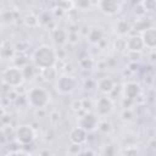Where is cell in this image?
<instances>
[{"instance_id":"1","label":"cell","mask_w":156,"mask_h":156,"mask_svg":"<svg viewBox=\"0 0 156 156\" xmlns=\"http://www.w3.org/2000/svg\"><path fill=\"white\" fill-rule=\"evenodd\" d=\"M56 62L57 52L52 46L48 44L39 45L32 54V63L37 68H39V71L48 67H52L56 65Z\"/></svg>"},{"instance_id":"2","label":"cell","mask_w":156,"mask_h":156,"mask_svg":"<svg viewBox=\"0 0 156 156\" xmlns=\"http://www.w3.org/2000/svg\"><path fill=\"white\" fill-rule=\"evenodd\" d=\"M26 98H27L28 106L35 110H44L50 104V100H51L50 93L44 87H40V85H35L28 89L26 91Z\"/></svg>"},{"instance_id":"3","label":"cell","mask_w":156,"mask_h":156,"mask_svg":"<svg viewBox=\"0 0 156 156\" xmlns=\"http://www.w3.org/2000/svg\"><path fill=\"white\" fill-rule=\"evenodd\" d=\"M24 80H26V78H24V74H23V69L21 67L16 66V65L6 67L1 72L2 84H6L12 89H16V88L21 87L24 83Z\"/></svg>"},{"instance_id":"4","label":"cell","mask_w":156,"mask_h":156,"mask_svg":"<svg viewBox=\"0 0 156 156\" xmlns=\"http://www.w3.org/2000/svg\"><path fill=\"white\" fill-rule=\"evenodd\" d=\"M15 141L27 146L29 144H32L35 138H37V133L35 129L30 126V124H20L16 129H15Z\"/></svg>"},{"instance_id":"5","label":"cell","mask_w":156,"mask_h":156,"mask_svg":"<svg viewBox=\"0 0 156 156\" xmlns=\"http://www.w3.org/2000/svg\"><path fill=\"white\" fill-rule=\"evenodd\" d=\"M77 87H78L77 79L72 74H68V73H63L58 76L56 80V90L62 95L72 94L77 89Z\"/></svg>"},{"instance_id":"6","label":"cell","mask_w":156,"mask_h":156,"mask_svg":"<svg viewBox=\"0 0 156 156\" xmlns=\"http://www.w3.org/2000/svg\"><path fill=\"white\" fill-rule=\"evenodd\" d=\"M94 111L99 117H107L113 111V101L108 95L98 98L94 102Z\"/></svg>"},{"instance_id":"7","label":"cell","mask_w":156,"mask_h":156,"mask_svg":"<svg viewBox=\"0 0 156 156\" xmlns=\"http://www.w3.org/2000/svg\"><path fill=\"white\" fill-rule=\"evenodd\" d=\"M96 5L99 10L107 16H115L119 13L122 9L121 0H98Z\"/></svg>"},{"instance_id":"8","label":"cell","mask_w":156,"mask_h":156,"mask_svg":"<svg viewBox=\"0 0 156 156\" xmlns=\"http://www.w3.org/2000/svg\"><path fill=\"white\" fill-rule=\"evenodd\" d=\"M100 117L95 113V112H90V111H85V113L79 118L78 124L80 127H83L87 132H94L98 129V124H99Z\"/></svg>"},{"instance_id":"9","label":"cell","mask_w":156,"mask_h":156,"mask_svg":"<svg viewBox=\"0 0 156 156\" xmlns=\"http://www.w3.org/2000/svg\"><path fill=\"white\" fill-rule=\"evenodd\" d=\"M122 94H123V98L126 99H129V100H135L140 96L141 94V87L139 83L134 82V80H130V82H127L123 84V88H122Z\"/></svg>"},{"instance_id":"10","label":"cell","mask_w":156,"mask_h":156,"mask_svg":"<svg viewBox=\"0 0 156 156\" xmlns=\"http://www.w3.org/2000/svg\"><path fill=\"white\" fill-rule=\"evenodd\" d=\"M88 133L83 127H80L79 124L77 127H73L69 133H68V139L71 143L73 144H78V145H83L84 143H87L88 140Z\"/></svg>"},{"instance_id":"11","label":"cell","mask_w":156,"mask_h":156,"mask_svg":"<svg viewBox=\"0 0 156 156\" xmlns=\"http://www.w3.org/2000/svg\"><path fill=\"white\" fill-rule=\"evenodd\" d=\"M116 83L111 77H101L96 80V89L102 94V95H110L115 90Z\"/></svg>"},{"instance_id":"12","label":"cell","mask_w":156,"mask_h":156,"mask_svg":"<svg viewBox=\"0 0 156 156\" xmlns=\"http://www.w3.org/2000/svg\"><path fill=\"white\" fill-rule=\"evenodd\" d=\"M127 49L129 52H141L145 49L141 34H133L127 38Z\"/></svg>"},{"instance_id":"13","label":"cell","mask_w":156,"mask_h":156,"mask_svg":"<svg viewBox=\"0 0 156 156\" xmlns=\"http://www.w3.org/2000/svg\"><path fill=\"white\" fill-rule=\"evenodd\" d=\"M141 38L144 40L145 48H147L150 50H155L156 49V27L155 26L147 27L141 33Z\"/></svg>"},{"instance_id":"14","label":"cell","mask_w":156,"mask_h":156,"mask_svg":"<svg viewBox=\"0 0 156 156\" xmlns=\"http://www.w3.org/2000/svg\"><path fill=\"white\" fill-rule=\"evenodd\" d=\"M104 37H105L104 29H102L101 27H98V26L89 28L88 34L85 35L87 40H88L90 44H93V45H99L100 41L104 39Z\"/></svg>"},{"instance_id":"15","label":"cell","mask_w":156,"mask_h":156,"mask_svg":"<svg viewBox=\"0 0 156 156\" xmlns=\"http://www.w3.org/2000/svg\"><path fill=\"white\" fill-rule=\"evenodd\" d=\"M132 29H133L132 24L124 18H121V20L116 21L115 24H113V30L118 37H126L127 34L130 33Z\"/></svg>"},{"instance_id":"16","label":"cell","mask_w":156,"mask_h":156,"mask_svg":"<svg viewBox=\"0 0 156 156\" xmlns=\"http://www.w3.org/2000/svg\"><path fill=\"white\" fill-rule=\"evenodd\" d=\"M51 35H52L54 43L56 45H58V46H62L66 43H68V32L66 29H63V28H58V27L54 28Z\"/></svg>"},{"instance_id":"17","label":"cell","mask_w":156,"mask_h":156,"mask_svg":"<svg viewBox=\"0 0 156 156\" xmlns=\"http://www.w3.org/2000/svg\"><path fill=\"white\" fill-rule=\"evenodd\" d=\"M40 76L41 78L45 80V82H56L57 78H58V71L55 66L52 67H48V68H44V69H40Z\"/></svg>"},{"instance_id":"18","label":"cell","mask_w":156,"mask_h":156,"mask_svg":"<svg viewBox=\"0 0 156 156\" xmlns=\"http://www.w3.org/2000/svg\"><path fill=\"white\" fill-rule=\"evenodd\" d=\"M98 130L101 133V134H111L112 130H113V126L111 123V121H108L107 118H101L99 121V124H98Z\"/></svg>"},{"instance_id":"19","label":"cell","mask_w":156,"mask_h":156,"mask_svg":"<svg viewBox=\"0 0 156 156\" xmlns=\"http://www.w3.org/2000/svg\"><path fill=\"white\" fill-rule=\"evenodd\" d=\"M23 23L28 28H35L40 24V18L34 13H27L23 17Z\"/></svg>"},{"instance_id":"20","label":"cell","mask_w":156,"mask_h":156,"mask_svg":"<svg viewBox=\"0 0 156 156\" xmlns=\"http://www.w3.org/2000/svg\"><path fill=\"white\" fill-rule=\"evenodd\" d=\"M112 45H113V49L117 52L123 54V52L128 51V49H127V38L126 37H117L113 40V44Z\"/></svg>"},{"instance_id":"21","label":"cell","mask_w":156,"mask_h":156,"mask_svg":"<svg viewBox=\"0 0 156 156\" xmlns=\"http://www.w3.org/2000/svg\"><path fill=\"white\" fill-rule=\"evenodd\" d=\"M72 5L79 11H88L93 6V0H72Z\"/></svg>"},{"instance_id":"22","label":"cell","mask_w":156,"mask_h":156,"mask_svg":"<svg viewBox=\"0 0 156 156\" xmlns=\"http://www.w3.org/2000/svg\"><path fill=\"white\" fill-rule=\"evenodd\" d=\"M22 69H23V74H24V78H26V80H30V79H33L34 77H35V74H37V69H39V68H37L33 63H27L24 67H22Z\"/></svg>"},{"instance_id":"23","label":"cell","mask_w":156,"mask_h":156,"mask_svg":"<svg viewBox=\"0 0 156 156\" xmlns=\"http://www.w3.org/2000/svg\"><path fill=\"white\" fill-rule=\"evenodd\" d=\"M1 21L4 24H10L16 21V15L13 10H2L1 12Z\"/></svg>"},{"instance_id":"24","label":"cell","mask_w":156,"mask_h":156,"mask_svg":"<svg viewBox=\"0 0 156 156\" xmlns=\"http://www.w3.org/2000/svg\"><path fill=\"white\" fill-rule=\"evenodd\" d=\"M78 11L79 10H77L74 7L69 9L68 11H66L65 15L67 16V20L69 21L71 24H78V21H79V12Z\"/></svg>"},{"instance_id":"25","label":"cell","mask_w":156,"mask_h":156,"mask_svg":"<svg viewBox=\"0 0 156 156\" xmlns=\"http://www.w3.org/2000/svg\"><path fill=\"white\" fill-rule=\"evenodd\" d=\"M15 46H5V44H2V48H1V56L4 60H10V58H13L15 56Z\"/></svg>"},{"instance_id":"26","label":"cell","mask_w":156,"mask_h":156,"mask_svg":"<svg viewBox=\"0 0 156 156\" xmlns=\"http://www.w3.org/2000/svg\"><path fill=\"white\" fill-rule=\"evenodd\" d=\"M147 20V18H146ZM145 18H140V20H136V22H135V24H134V27H133V29L134 30H136V32H140V33H143L147 27H150L151 24H150V22H147Z\"/></svg>"},{"instance_id":"27","label":"cell","mask_w":156,"mask_h":156,"mask_svg":"<svg viewBox=\"0 0 156 156\" xmlns=\"http://www.w3.org/2000/svg\"><path fill=\"white\" fill-rule=\"evenodd\" d=\"M95 65V61L91 57H83L79 60V66L83 69H91Z\"/></svg>"},{"instance_id":"28","label":"cell","mask_w":156,"mask_h":156,"mask_svg":"<svg viewBox=\"0 0 156 156\" xmlns=\"http://www.w3.org/2000/svg\"><path fill=\"white\" fill-rule=\"evenodd\" d=\"M141 5L146 12H151L156 10V0H141Z\"/></svg>"},{"instance_id":"29","label":"cell","mask_w":156,"mask_h":156,"mask_svg":"<svg viewBox=\"0 0 156 156\" xmlns=\"http://www.w3.org/2000/svg\"><path fill=\"white\" fill-rule=\"evenodd\" d=\"M79 41V34L78 32H68V43L71 45H76Z\"/></svg>"},{"instance_id":"30","label":"cell","mask_w":156,"mask_h":156,"mask_svg":"<svg viewBox=\"0 0 156 156\" xmlns=\"http://www.w3.org/2000/svg\"><path fill=\"white\" fill-rule=\"evenodd\" d=\"M60 118H61V113H60V111H57V110L51 111V112H50V115H49V119H50V122H51L52 124L58 123Z\"/></svg>"},{"instance_id":"31","label":"cell","mask_w":156,"mask_h":156,"mask_svg":"<svg viewBox=\"0 0 156 156\" xmlns=\"http://www.w3.org/2000/svg\"><path fill=\"white\" fill-rule=\"evenodd\" d=\"M27 49H28V43L24 41V40H20V41H17V44L15 45V50H16V51H20V52L26 51Z\"/></svg>"},{"instance_id":"32","label":"cell","mask_w":156,"mask_h":156,"mask_svg":"<svg viewBox=\"0 0 156 156\" xmlns=\"http://www.w3.org/2000/svg\"><path fill=\"white\" fill-rule=\"evenodd\" d=\"M133 117H134V113H133V111H132L130 107L129 108H124L122 111V118L124 121H130V119H133Z\"/></svg>"},{"instance_id":"33","label":"cell","mask_w":156,"mask_h":156,"mask_svg":"<svg viewBox=\"0 0 156 156\" xmlns=\"http://www.w3.org/2000/svg\"><path fill=\"white\" fill-rule=\"evenodd\" d=\"M71 107H72V110L76 111V112L83 110V99H77V100H74V101L72 102Z\"/></svg>"},{"instance_id":"34","label":"cell","mask_w":156,"mask_h":156,"mask_svg":"<svg viewBox=\"0 0 156 156\" xmlns=\"http://www.w3.org/2000/svg\"><path fill=\"white\" fill-rule=\"evenodd\" d=\"M134 9H135V10H134V12H135V15H136V16H139V17H144V16H145L146 11H145V9L143 7L141 2H140V4H136V6H135Z\"/></svg>"},{"instance_id":"35","label":"cell","mask_w":156,"mask_h":156,"mask_svg":"<svg viewBox=\"0 0 156 156\" xmlns=\"http://www.w3.org/2000/svg\"><path fill=\"white\" fill-rule=\"evenodd\" d=\"M82 145H78V144H71L69 145V149H68V152L69 154H82V150H80Z\"/></svg>"},{"instance_id":"36","label":"cell","mask_w":156,"mask_h":156,"mask_svg":"<svg viewBox=\"0 0 156 156\" xmlns=\"http://www.w3.org/2000/svg\"><path fill=\"white\" fill-rule=\"evenodd\" d=\"M122 154H127V155H136V154H138V150H136V147H134V146H127V149L123 150Z\"/></svg>"},{"instance_id":"37","label":"cell","mask_w":156,"mask_h":156,"mask_svg":"<svg viewBox=\"0 0 156 156\" xmlns=\"http://www.w3.org/2000/svg\"><path fill=\"white\" fill-rule=\"evenodd\" d=\"M149 61L151 63H156V49L155 50H151V52L149 55Z\"/></svg>"},{"instance_id":"38","label":"cell","mask_w":156,"mask_h":156,"mask_svg":"<svg viewBox=\"0 0 156 156\" xmlns=\"http://www.w3.org/2000/svg\"><path fill=\"white\" fill-rule=\"evenodd\" d=\"M155 126H156V121H155Z\"/></svg>"},{"instance_id":"39","label":"cell","mask_w":156,"mask_h":156,"mask_svg":"<svg viewBox=\"0 0 156 156\" xmlns=\"http://www.w3.org/2000/svg\"><path fill=\"white\" fill-rule=\"evenodd\" d=\"M68 1H72V0H68Z\"/></svg>"}]
</instances>
